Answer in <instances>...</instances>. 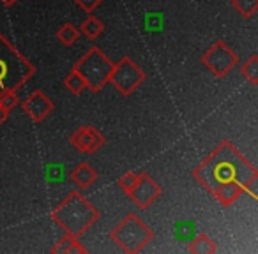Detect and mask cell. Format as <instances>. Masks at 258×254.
Instances as JSON below:
<instances>
[{"label": "cell", "mask_w": 258, "mask_h": 254, "mask_svg": "<svg viewBox=\"0 0 258 254\" xmlns=\"http://www.w3.org/2000/svg\"><path fill=\"white\" fill-rule=\"evenodd\" d=\"M187 250H189L191 254H214L216 250H218V245H216V242L209 235L200 233V235H197L189 242Z\"/></svg>", "instance_id": "obj_13"}, {"label": "cell", "mask_w": 258, "mask_h": 254, "mask_svg": "<svg viewBox=\"0 0 258 254\" xmlns=\"http://www.w3.org/2000/svg\"><path fill=\"white\" fill-rule=\"evenodd\" d=\"M62 85H64V89L68 90V92H71L73 96H80V94L87 89L85 79L82 78V74H80L75 67L66 74V78L62 79Z\"/></svg>", "instance_id": "obj_15"}, {"label": "cell", "mask_w": 258, "mask_h": 254, "mask_svg": "<svg viewBox=\"0 0 258 254\" xmlns=\"http://www.w3.org/2000/svg\"><path fill=\"white\" fill-rule=\"evenodd\" d=\"M135 180H137V173L135 172H127V173H124V175L118 179V187H120L124 193H127L131 187H133V184H135Z\"/></svg>", "instance_id": "obj_20"}, {"label": "cell", "mask_w": 258, "mask_h": 254, "mask_svg": "<svg viewBox=\"0 0 258 254\" xmlns=\"http://www.w3.org/2000/svg\"><path fill=\"white\" fill-rule=\"evenodd\" d=\"M34 74L36 65L0 32V96L18 92Z\"/></svg>", "instance_id": "obj_3"}, {"label": "cell", "mask_w": 258, "mask_h": 254, "mask_svg": "<svg viewBox=\"0 0 258 254\" xmlns=\"http://www.w3.org/2000/svg\"><path fill=\"white\" fill-rule=\"evenodd\" d=\"M145 78H147V74L137 62L131 60L129 57H122L117 64H113L110 83L122 96H131L145 81Z\"/></svg>", "instance_id": "obj_7"}, {"label": "cell", "mask_w": 258, "mask_h": 254, "mask_svg": "<svg viewBox=\"0 0 258 254\" xmlns=\"http://www.w3.org/2000/svg\"><path fill=\"white\" fill-rule=\"evenodd\" d=\"M78 30H80V34H83V36L87 37V39L94 41L104 32V23L101 22L99 18H96V16H87V18L82 22V25L78 27Z\"/></svg>", "instance_id": "obj_14"}, {"label": "cell", "mask_w": 258, "mask_h": 254, "mask_svg": "<svg viewBox=\"0 0 258 254\" xmlns=\"http://www.w3.org/2000/svg\"><path fill=\"white\" fill-rule=\"evenodd\" d=\"M193 179L218 200L230 207L246 191L253 189L258 172L230 141H221L193 170Z\"/></svg>", "instance_id": "obj_1"}, {"label": "cell", "mask_w": 258, "mask_h": 254, "mask_svg": "<svg viewBox=\"0 0 258 254\" xmlns=\"http://www.w3.org/2000/svg\"><path fill=\"white\" fill-rule=\"evenodd\" d=\"M200 62H202V65H205V67L212 72V76H216V78H225V76H228L230 72L237 67V64H239V55H237L225 41L218 39L202 53Z\"/></svg>", "instance_id": "obj_6"}, {"label": "cell", "mask_w": 258, "mask_h": 254, "mask_svg": "<svg viewBox=\"0 0 258 254\" xmlns=\"http://www.w3.org/2000/svg\"><path fill=\"white\" fill-rule=\"evenodd\" d=\"M0 2H2V4H4L6 8H13V6H15L16 2H18V0H0Z\"/></svg>", "instance_id": "obj_23"}, {"label": "cell", "mask_w": 258, "mask_h": 254, "mask_svg": "<svg viewBox=\"0 0 258 254\" xmlns=\"http://www.w3.org/2000/svg\"><path fill=\"white\" fill-rule=\"evenodd\" d=\"M163 189L151 175H147L145 172L137 173V180H135L133 187L127 191V196L131 198L135 205H137L140 210L149 208L159 196H161Z\"/></svg>", "instance_id": "obj_8"}, {"label": "cell", "mask_w": 258, "mask_h": 254, "mask_svg": "<svg viewBox=\"0 0 258 254\" xmlns=\"http://www.w3.org/2000/svg\"><path fill=\"white\" fill-rule=\"evenodd\" d=\"M80 9H83L85 13H92L103 4V0H73Z\"/></svg>", "instance_id": "obj_21"}, {"label": "cell", "mask_w": 258, "mask_h": 254, "mask_svg": "<svg viewBox=\"0 0 258 254\" xmlns=\"http://www.w3.org/2000/svg\"><path fill=\"white\" fill-rule=\"evenodd\" d=\"M69 145L82 154H96L99 148L106 145V136L96 125H80L69 136Z\"/></svg>", "instance_id": "obj_9"}, {"label": "cell", "mask_w": 258, "mask_h": 254, "mask_svg": "<svg viewBox=\"0 0 258 254\" xmlns=\"http://www.w3.org/2000/svg\"><path fill=\"white\" fill-rule=\"evenodd\" d=\"M55 37H57L58 43L64 44L66 48H69V46H73L76 41H78L80 30H78V27H75L73 23H64V25H60L57 29Z\"/></svg>", "instance_id": "obj_16"}, {"label": "cell", "mask_w": 258, "mask_h": 254, "mask_svg": "<svg viewBox=\"0 0 258 254\" xmlns=\"http://www.w3.org/2000/svg\"><path fill=\"white\" fill-rule=\"evenodd\" d=\"M8 117H9V113H6V111L2 110V108H0V125H2L6 120H8Z\"/></svg>", "instance_id": "obj_22"}, {"label": "cell", "mask_w": 258, "mask_h": 254, "mask_svg": "<svg viewBox=\"0 0 258 254\" xmlns=\"http://www.w3.org/2000/svg\"><path fill=\"white\" fill-rule=\"evenodd\" d=\"M73 67L82 74L85 79V85L90 92L97 94L110 83V74L113 69V62L108 58V55L97 46H92L82 58H78Z\"/></svg>", "instance_id": "obj_5"}, {"label": "cell", "mask_w": 258, "mask_h": 254, "mask_svg": "<svg viewBox=\"0 0 258 254\" xmlns=\"http://www.w3.org/2000/svg\"><path fill=\"white\" fill-rule=\"evenodd\" d=\"M99 219V210L85 198L80 189H75L53 208L51 221L66 233L82 236Z\"/></svg>", "instance_id": "obj_2"}, {"label": "cell", "mask_w": 258, "mask_h": 254, "mask_svg": "<svg viewBox=\"0 0 258 254\" xmlns=\"http://www.w3.org/2000/svg\"><path fill=\"white\" fill-rule=\"evenodd\" d=\"M240 76L246 79L249 85H258V57L251 55L244 64L240 65Z\"/></svg>", "instance_id": "obj_17"}, {"label": "cell", "mask_w": 258, "mask_h": 254, "mask_svg": "<svg viewBox=\"0 0 258 254\" xmlns=\"http://www.w3.org/2000/svg\"><path fill=\"white\" fill-rule=\"evenodd\" d=\"M22 108L27 117H29V120H32L34 124H39V122H43L44 118H48L53 113L55 104L43 90L37 89L27 96V99L22 103Z\"/></svg>", "instance_id": "obj_10"}, {"label": "cell", "mask_w": 258, "mask_h": 254, "mask_svg": "<svg viewBox=\"0 0 258 254\" xmlns=\"http://www.w3.org/2000/svg\"><path fill=\"white\" fill-rule=\"evenodd\" d=\"M16 106H18V96H16V92H4L0 96V108L6 113H11Z\"/></svg>", "instance_id": "obj_19"}, {"label": "cell", "mask_w": 258, "mask_h": 254, "mask_svg": "<svg viewBox=\"0 0 258 254\" xmlns=\"http://www.w3.org/2000/svg\"><path fill=\"white\" fill-rule=\"evenodd\" d=\"M50 252L51 254H85L87 249L82 245L78 236L66 233L64 236H60V238L51 245Z\"/></svg>", "instance_id": "obj_12"}, {"label": "cell", "mask_w": 258, "mask_h": 254, "mask_svg": "<svg viewBox=\"0 0 258 254\" xmlns=\"http://www.w3.org/2000/svg\"><path fill=\"white\" fill-rule=\"evenodd\" d=\"M230 4L244 18H251L258 11V0H232Z\"/></svg>", "instance_id": "obj_18"}, {"label": "cell", "mask_w": 258, "mask_h": 254, "mask_svg": "<svg viewBox=\"0 0 258 254\" xmlns=\"http://www.w3.org/2000/svg\"><path fill=\"white\" fill-rule=\"evenodd\" d=\"M69 180L75 184L76 189L85 191L90 186H94L97 180V172L94 166H90L89 162H80L75 168L69 172Z\"/></svg>", "instance_id": "obj_11"}, {"label": "cell", "mask_w": 258, "mask_h": 254, "mask_svg": "<svg viewBox=\"0 0 258 254\" xmlns=\"http://www.w3.org/2000/svg\"><path fill=\"white\" fill-rule=\"evenodd\" d=\"M110 238L122 252L138 254L152 242L154 233L151 226L144 222L137 214H127L110 231Z\"/></svg>", "instance_id": "obj_4"}]
</instances>
